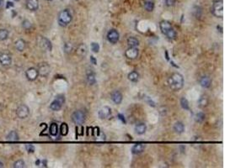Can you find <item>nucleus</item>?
Here are the masks:
<instances>
[{
  "label": "nucleus",
  "instance_id": "obj_5",
  "mask_svg": "<svg viewBox=\"0 0 225 168\" xmlns=\"http://www.w3.org/2000/svg\"><path fill=\"white\" fill-rule=\"evenodd\" d=\"M85 118H86L85 113L81 111V110H77L72 114V122L77 125L83 124L85 121Z\"/></svg>",
  "mask_w": 225,
  "mask_h": 168
},
{
  "label": "nucleus",
  "instance_id": "obj_34",
  "mask_svg": "<svg viewBox=\"0 0 225 168\" xmlns=\"http://www.w3.org/2000/svg\"><path fill=\"white\" fill-rule=\"evenodd\" d=\"M8 31L7 30H0V40H5L8 39Z\"/></svg>",
  "mask_w": 225,
  "mask_h": 168
},
{
  "label": "nucleus",
  "instance_id": "obj_7",
  "mask_svg": "<svg viewBox=\"0 0 225 168\" xmlns=\"http://www.w3.org/2000/svg\"><path fill=\"white\" fill-rule=\"evenodd\" d=\"M37 42H38L39 46H40L41 49H43V50H48V51H51V50H52V43H51V41H50L48 39H47V38L43 37V36H40V37L38 38Z\"/></svg>",
  "mask_w": 225,
  "mask_h": 168
},
{
  "label": "nucleus",
  "instance_id": "obj_28",
  "mask_svg": "<svg viewBox=\"0 0 225 168\" xmlns=\"http://www.w3.org/2000/svg\"><path fill=\"white\" fill-rule=\"evenodd\" d=\"M127 77H128L129 81H131L132 82H137L139 79V74L137 72H132L129 73Z\"/></svg>",
  "mask_w": 225,
  "mask_h": 168
},
{
  "label": "nucleus",
  "instance_id": "obj_10",
  "mask_svg": "<svg viewBox=\"0 0 225 168\" xmlns=\"http://www.w3.org/2000/svg\"><path fill=\"white\" fill-rule=\"evenodd\" d=\"M25 76H26V78L29 81H35L36 80V78L38 77L39 76V73H38V70L35 67H31L29 68L26 72H25Z\"/></svg>",
  "mask_w": 225,
  "mask_h": 168
},
{
  "label": "nucleus",
  "instance_id": "obj_30",
  "mask_svg": "<svg viewBox=\"0 0 225 168\" xmlns=\"http://www.w3.org/2000/svg\"><path fill=\"white\" fill-rule=\"evenodd\" d=\"M208 98L205 96L201 97L199 98V100H198V105H199L201 108H205V107H207V106L208 105Z\"/></svg>",
  "mask_w": 225,
  "mask_h": 168
},
{
  "label": "nucleus",
  "instance_id": "obj_17",
  "mask_svg": "<svg viewBox=\"0 0 225 168\" xmlns=\"http://www.w3.org/2000/svg\"><path fill=\"white\" fill-rule=\"evenodd\" d=\"M145 144L143 143H138V144H134L132 148V153L133 155H139L141 153L144 151Z\"/></svg>",
  "mask_w": 225,
  "mask_h": 168
},
{
  "label": "nucleus",
  "instance_id": "obj_45",
  "mask_svg": "<svg viewBox=\"0 0 225 168\" xmlns=\"http://www.w3.org/2000/svg\"><path fill=\"white\" fill-rule=\"evenodd\" d=\"M0 167H3V162H1V161H0Z\"/></svg>",
  "mask_w": 225,
  "mask_h": 168
},
{
  "label": "nucleus",
  "instance_id": "obj_48",
  "mask_svg": "<svg viewBox=\"0 0 225 168\" xmlns=\"http://www.w3.org/2000/svg\"><path fill=\"white\" fill-rule=\"evenodd\" d=\"M16 1H18V0H16Z\"/></svg>",
  "mask_w": 225,
  "mask_h": 168
},
{
  "label": "nucleus",
  "instance_id": "obj_3",
  "mask_svg": "<svg viewBox=\"0 0 225 168\" xmlns=\"http://www.w3.org/2000/svg\"><path fill=\"white\" fill-rule=\"evenodd\" d=\"M212 14L217 18L224 17V1L223 0H215L211 8Z\"/></svg>",
  "mask_w": 225,
  "mask_h": 168
},
{
  "label": "nucleus",
  "instance_id": "obj_21",
  "mask_svg": "<svg viewBox=\"0 0 225 168\" xmlns=\"http://www.w3.org/2000/svg\"><path fill=\"white\" fill-rule=\"evenodd\" d=\"M15 48H16L17 50H19V51H23L25 47H26V42L24 41L23 39H20V40H18L15 43Z\"/></svg>",
  "mask_w": 225,
  "mask_h": 168
},
{
  "label": "nucleus",
  "instance_id": "obj_42",
  "mask_svg": "<svg viewBox=\"0 0 225 168\" xmlns=\"http://www.w3.org/2000/svg\"><path fill=\"white\" fill-rule=\"evenodd\" d=\"M117 118L121 120L123 124H127V121H126V119H125V117H124V115H123V114H121V113H118V114H117Z\"/></svg>",
  "mask_w": 225,
  "mask_h": 168
},
{
  "label": "nucleus",
  "instance_id": "obj_20",
  "mask_svg": "<svg viewBox=\"0 0 225 168\" xmlns=\"http://www.w3.org/2000/svg\"><path fill=\"white\" fill-rule=\"evenodd\" d=\"M87 81L89 85H94L96 82L95 74L92 70H88L87 72Z\"/></svg>",
  "mask_w": 225,
  "mask_h": 168
},
{
  "label": "nucleus",
  "instance_id": "obj_33",
  "mask_svg": "<svg viewBox=\"0 0 225 168\" xmlns=\"http://www.w3.org/2000/svg\"><path fill=\"white\" fill-rule=\"evenodd\" d=\"M180 106L185 110H190L189 102H188V100L185 97H181L180 98Z\"/></svg>",
  "mask_w": 225,
  "mask_h": 168
},
{
  "label": "nucleus",
  "instance_id": "obj_2",
  "mask_svg": "<svg viewBox=\"0 0 225 168\" xmlns=\"http://www.w3.org/2000/svg\"><path fill=\"white\" fill-rule=\"evenodd\" d=\"M72 19V14L68 9H64L61 11L58 15V23L61 26L65 27L71 23Z\"/></svg>",
  "mask_w": 225,
  "mask_h": 168
},
{
  "label": "nucleus",
  "instance_id": "obj_29",
  "mask_svg": "<svg viewBox=\"0 0 225 168\" xmlns=\"http://www.w3.org/2000/svg\"><path fill=\"white\" fill-rule=\"evenodd\" d=\"M166 36H167V38L169 39V40H175L176 38V31L173 29V28H171V29H169V30L167 31V32L164 34Z\"/></svg>",
  "mask_w": 225,
  "mask_h": 168
},
{
  "label": "nucleus",
  "instance_id": "obj_47",
  "mask_svg": "<svg viewBox=\"0 0 225 168\" xmlns=\"http://www.w3.org/2000/svg\"><path fill=\"white\" fill-rule=\"evenodd\" d=\"M47 1H52V0H47Z\"/></svg>",
  "mask_w": 225,
  "mask_h": 168
},
{
  "label": "nucleus",
  "instance_id": "obj_25",
  "mask_svg": "<svg viewBox=\"0 0 225 168\" xmlns=\"http://www.w3.org/2000/svg\"><path fill=\"white\" fill-rule=\"evenodd\" d=\"M6 139L8 141H17L19 140V135L17 134L16 131H10L6 136Z\"/></svg>",
  "mask_w": 225,
  "mask_h": 168
},
{
  "label": "nucleus",
  "instance_id": "obj_11",
  "mask_svg": "<svg viewBox=\"0 0 225 168\" xmlns=\"http://www.w3.org/2000/svg\"><path fill=\"white\" fill-rule=\"evenodd\" d=\"M37 70H38V73L40 76L46 77L48 76L49 73L51 72V67L47 63H41L40 65H39V67Z\"/></svg>",
  "mask_w": 225,
  "mask_h": 168
},
{
  "label": "nucleus",
  "instance_id": "obj_35",
  "mask_svg": "<svg viewBox=\"0 0 225 168\" xmlns=\"http://www.w3.org/2000/svg\"><path fill=\"white\" fill-rule=\"evenodd\" d=\"M13 167L15 168H24L25 167V164L23 160H18L14 163Z\"/></svg>",
  "mask_w": 225,
  "mask_h": 168
},
{
  "label": "nucleus",
  "instance_id": "obj_4",
  "mask_svg": "<svg viewBox=\"0 0 225 168\" xmlns=\"http://www.w3.org/2000/svg\"><path fill=\"white\" fill-rule=\"evenodd\" d=\"M65 103L64 95H57L56 98L50 104V109L52 111H59Z\"/></svg>",
  "mask_w": 225,
  "mask_h": 168
},
{
  "label": "nucleus",
  "instance_id": "obj_43",
  "mask_svg": "<svg viewBox=\"0 0 225 168\" xmlns=\"http://www.w3.org/2000/svg\"><path fill=\"white\" fill-rule=\"evenodd\" d=\"M148 103L149 104L150 106H152V107H155V104H154V102H153V100H152V99H150V97H148Z\"/></svg>",
  "mask_w": 225,
  "mask_h": 168
},
{
  "label": "nucleus",
  "instance_id": "obj_32",
  "mask_svg": "<svg viewBox=\"0 0 225 168\" xmlns=\"http://www.w3.org/2000/svg\"><path fill=\"white\" fill-rule=\"evenodd\" d=\"M205 119H206V115H205L204 113L202 112L197 113L195 116V121L196 123H202L205 120Z\"/></svg>",
  "mask_w": 225,
  "mask_h": 168
},
{
  "label": "nucleus",
  "instance_id": "obj_8",
  "mask_svg": "<svg viewBox=\"0 0 225 168\" xmlns=\"http://www.w3.org/2000/svg\"><path fill=\"white\" fill-rule=\"evenodd\" d=\"M107 40L111 44H116L118 42V40L120 39V35H119V32L115 30V29H112L111 30H109V32L107 33Z\"/></svg>",
  "mask_w": 225,
  "mask_h": 168
},
{
  "label": "nucleus",
  "instance_id": "obj_27",
  "mask_svg": "<svg viewBox=\"0 0 225 168\" xmlns=\"http://www.w3.org/2000/svg\"><path fill=\"white\" fill-rule=\"evenodd\" d=\"M127 45L129 47H137L139 46V40L135 37H129L127 39Z\"/></svg>",
  "mask_w": 225,
  "mask_h": 168
},
{
  "label": "nucleus",
  "instance_id": "obj_36",
  "mask_svg": "<svg viewBox=\"0 0 225 168\" xmlns=\"http://www.w3.org/2000/svg\"><path fill=\"white\" fill-rule=\"evenodd\" d=\"M22 26H23V28L25 29V30H31V28H32V24L29 21V20H24L23 22H22Z\"/></svg>",
  "mask_w": 225,
  "mask_h": 168
},
{
  "label": "nucleus",
  "instance_id": "obj_19",
  "mask_svg": "<svg viewBox=\"0 0 225 168\" xmlns=\"http://www.w3.org/2000/svg\"><path fill=\"white\" fill-rule=\"evenodd\" d=\"M135 132L137 133V135H143L145 132H146V130H147V126H146V124H145L144 123H139V124H136V126H135Z\"/></svg>",
  "mask_w": 225,
  "mask_h": 168
},
{
  "label": "nucleus",
  "instance_id": "obj_13",
  "mask_svg": "<svg viewBox=\"0 0 225 168\" xmlns=\"http://www.w3.org/2000/svg\"><path fill=\"white\" fill-rule=\"evenodd\" d=\"M111 113V109L110 107L108 106H104L102 109H100L98 112V115H99V118L101 119V120H104V119H107Z\"/></svg>",
  "mask_w": 225,
  "mask_h": 168
},
{
  "label": "nucleus",
  "instance_id": "obj_6",
  "mask_svg": "<svg viewBox=\"0 0 225 168\" xmlns=\"http://www.w3.org/2000/svg\"><path fill=\"white\" fill-rule=\"evenodd\" d=\"M16 114L20 119H25L30 114V109L26 105L21 104L17 108Z\"/></svg>",
  "mask_w": 225,
  "mask_h": 168
},
{
  "label": "nucleus",
  "instance_id": "obj_9",
  "mask_svg": "<svg viewBox=\"0 0 225 168\" xmlns=\"http://www.w3.org/2000/svg\"><path fill=\"white\" fill-rule=\"evenodd\" d=\"M12 62V57L8 52H2L0 54V64L3 66H8Z\"/></svg>",
  "mask_w": 225,
  "mask_h": 168
},
{
  "label": "nucleus",
  "instance_id": "obj_1",
  "mask_svg": "<svg viewBox=\"0 0 225 168\" xmlns=\"http://www.w3.org/2000/svg\"><path fill=\"white\" fill-rule=\"evenodd\" d=\"M168 84L169 88L173 91H179L183 88L184 77L181 74L175 72L168 78Z\"/></svg>",
  "mask_w": 225,
  "mask_h": 168
},
{
  "label": "nucleus",
  "instance_id": "obj_40",
  "mask_svg": "<svg viewBox=\"0 0 225 168\" xmlns=\"http://www.w3.org/2000/svg\"><path fill=\"white\" fill-rule=\"evenodd\" d=\"M25 149L29 153H34L35 152V147L32 144H26L25 145Z\"/></svg>",
  "mask_w": 225,
  "mask_h": 168
},
{
  "label": "nucleus",
  "instance_id": "obj_31",
  "mask_svg": "<svg viewBox=\"0 0 225 168\" xmlns=\"http://www.w3.org/2000/svg\"><path fill=\"white\" fill-rule=\"evenodd\" d=\"M60 134L61 136H66L68 134V125L66 123H63L60 126Z\"/></svg>",
  "mask_w": 225,
  "mask_h": 168
},
{
  "label": "nucleus",
  "instance_id": "obj_39",
  "mask_svg": "<svg viewBox=\"0 0 225 168\" xmlns=\"http://www.w3.org/2000/svg\"><path fill=\"white\" fill-rule=\"evenodd\" d=\"M36 166H42V167H47V160H37L36 161Z\"/></svg>",
  "mask_w": 225,
  "mask_h": 168
},
{
  "label": "nucleus",
  "instance_id": "obj_23",
  "mask_svg": "<svg viewBox=\"0 0 225 168\" xmlns=\"http://www.w3.org/2000/svg\"><path fill=\"white\" fill-rule=\"evenodd\" d=\"M144 8L148 12H152L154 8V2L153 0H144L143 3Z\"/></svg>",
  "mask_w": 225,
  "mask_h": 168
},
{
  "label": "nucleus",
  "instance_id": "obj_41",
  "mask_svg": "<svg viewBox=\"0 0 225 168\" xmlns=\"http://www.w3.org/2000/svg\"><path fill=\"white\" fill-rule=\"evenodd\" d=\"M175 3H176V0H165V4H166V6H168V7L174 6Z\"/></svg>",
  "mask_w": 225,
  "mask_h": 168
},
{
  "label": "nucleus",
  "instance_id": "obj_14",
  "mask_svg": "<svg viewBox=\"0 0 225 168\" xmlns=\"http://www.w3.org/2000/svg\"><path fill=\"white\" fill-rule=\"evenodd\" d=\"M26 8L30 11H36L39 8V1L38 0H27L26 1Z\"/></svg>",
  "mask_w": 225,
  "mask_h": 168
},
{
  "label": "nucleus",
  "instance_id": "obj_22",
  "mask_svg": "<svg viewBox=\"0 0 225 168\" xmlns=\"http://www.w3.org/2000/svg\"><path fill=\"white\" fill-rule=\"evenodd\" d=\"M174 130L177 134H182L185 131V125L181 122H176L174 125Z\"/></svg>",
  "mask_w": 225,
  "mask_h": 168
},
{
  "label": "nucleus",
  "instance_id": "obj_38",
  "mask_svg": "<svg viewBox=\"0 0 225 168\" xmlns=\"http://www.w3.org/2000/svg\"><path fill=\"white\" fill-rule=\"evenodd\" d=\"M72 50V43H65L64 45V51L66 53H70Z\"/></svg>",
  "mask_w": 225,
  "mask_h": 168
},
{
  "label": "nucleus",
  "instance_id": "obj_12",
  "mask_svg": "<svg viewBox=\"0 0 225 168\" xmlns=\"http://www.w3.org/2000/svg\"><path fill=\"white\" fill-rule=\"evenodd\" d=\"M139 50L137 47H129L126 51H125V56H127L130 60H134L136 59L138 56Z\"/></svg>",
  "mask_w": 225,
  "mask_h": 168
},
{
  "label": "nucleus",
  "instance_id": "obj_18",
  "mask_svg": "<svg viewBox=\"0 0 225 168\" xmlns=\"http://www.w3.org/2000/svg\"><path fill=\"white\" fill-rule=\"evenodd\" d=\"M160 28L162 33L164 35L165 33L169 30V29L172 28V26H171V24L169 23V21H167V20H163V21H161L160 23Z\"/></svg>",
  "mask_w": 225,
  "mask_h": 168
},
{
  "label": "nucleus",
  "instance_id": "obj_24",
  "mask_svg": "<svg viewBox=\"0 0 225 168\" xmlns=\"http://www.w3.org/2000/svg\"><path fill=\"white\" fill-rule=\"evenodd\" d=\"M49 133L52 136H56L58 134V125L56 123H52L49 128Z\"/></svg>",
  "mask_w": 225,
  "mask_h": 168
},
{
  "label": "nucleus",
  "instance_id": "obj_44",
  "mask_svg": "<svg viewBox=\"0 0 225 168\" xmlns=\"http://www.w3.org/2000/svg\"><path fill=\"white\" fill-rule=\"evenodd\" d=\"M90 62H92V63H93L94 65H96V63H97L96 59H95V57H94L93 56H90Z\"/></svg>",
  "mask_w": 225,
  "mask_h": 168
},
{
  "label": "nucleus",
  "instance_id": "obj_46",
  "mask_svg": "<svg viewBox=\"0 0 225 168\" xmlns=\"http://www.w3.org/2000/svg\"><path fill=\"white\" fill-rule=\"evenodd\" d=\"M2 3H3V0H0V6H1V4H2Z\"/></svg>",
  "mask_w": 225,
  "mask_h": 168
},
{
  "label": "nucleus",
  "instance_id": "obj_37",
  "mask_svg": "<svg viewBox=\"0 0 225 168\" xmlns=\"http://www.w3.org/2000/svg\"><path fill=\"white\" fill-rule=\"evenodd\" d=\"M91 49H92L93 52L98 53L100 51V45L96 42H92L91 43Z\"/></svg>",
  "mask_w": 225,
  "mask_h": 168
},
{
  "label": "nucleus",
  "instance_id": "obj_26",
  "mask_svg": "<svg viewBox=\"0 0 225 168\" xmlns=\"http://www.w3.org/2000/svg\"><path fill=\"white\" fill-rule=\"evenodd\" d=\"M76 53L80 56H84L87 54V46L84 44H81L80 46H79V47L77 49Z\"/></svg>",
  "mask_w": 225,
  "mask_h": 168
},
{
  "label": "nucleus",
  "instance_id": "obj_15",
  "mask_svg": "<svg viewBox=\"0 0 225 168\" xmlns=\"http://www.w3.org/2000/svg\"><path fill=\"white\" fill-rule=\"evenodd\" d=\"M111 97L112 101L116 104L118 105V104H121L122 99H123V96H122V94L119 91H114V92H112L111 94Z\"/></svg>",
  "mask_w": 225,
  "mask_h": 168
},
{
  "label": "nucleus",
  "instance_id": "obj_16",
  "mask_svg": "<svg viewBox=\"0 0 225 168\" xmlns=\"http://www.w3.org/2000/svg\"><path fill=\"white\" fill-rule=\"evenodd\" d=\"M199 83L203 88H208L212 85V79L208 76H202L199 80Z\"/></svg>",
  "mask_w": 225,
  "mask_h": 168
}]
</instances>
